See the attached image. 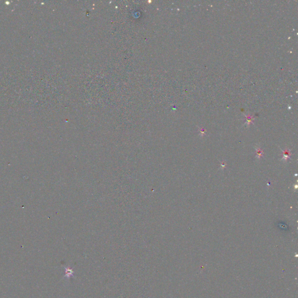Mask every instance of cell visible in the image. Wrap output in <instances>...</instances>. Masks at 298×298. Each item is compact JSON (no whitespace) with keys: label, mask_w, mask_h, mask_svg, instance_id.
Returning <instances> with one entry per match:
<instances>
[{"label":"cell","mask_w":298,"mask_h":298,"mask_svg":"<svg viewBox=\"0 0 298 298\" xmlns=\"http://www.w3.org/2000/svg\"><path fill=\"white\" fill-rule=\"evenodd\" d=\"M289 152H285L284 154H283V159H285V160H286L288 159V158H289Z\"/></svg>","instance_id":"6da1fadb"}]
</instances>
